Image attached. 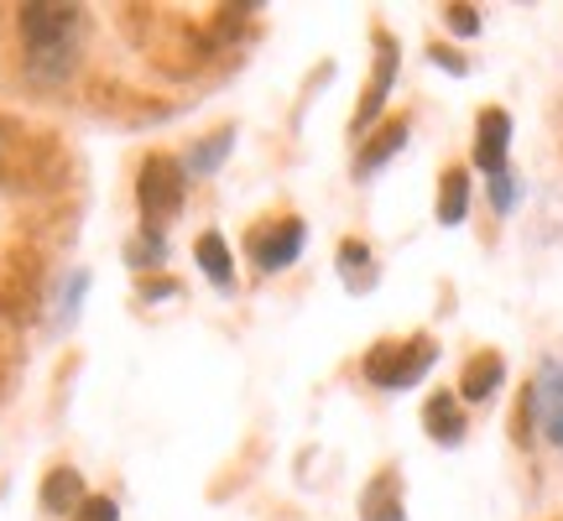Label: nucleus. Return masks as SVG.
Instances as JSON below:
<instances>
[{
	"label": "nucleus",
	"instance_id": "nucleus-1",
	"mask_svg": "<svg viewBox=\"0 0 563 521\" xmlns=\"http://www.w3.org/2000/svg\"><path fill=\"white\" fill-rule=\"evenodd\" d=\"M21 37H26V63L42 79H63L74 63V37H79V11L74 5H21Z\"/></svg>",
	"mask_w": 563,
	"mask_h": 521
},
{
	"label": "nucleus",
	"instance_id": "nucleus-2",
	"mask_svg": "<svg viewBox=\"0 0 563 521\" xmlns=\"http://www.w3.org/2000/svg\"><path fill=\"white\" fill-rule=\"evenodd\" d=\"M439 361V344L418 334V340H386L365 355V381L382 386V391H407L428 376V365Z\"/></svg>",
	"mask_w": 563,
	"mask_h": 521
},
{
	"label": "nucleus",
	"instance_id": "nucleus-3",
	"mask_svg": "<svg viewBox=\"0 0 563 521\" xmlns=\"http://www.w3.org/2000/svg\"><path fill=\"white\" fill-rule=\"evenodd\" d=\"M183 162L173 157H146L141 162V178H136V199H141V220L146 230H162L167 220H178L183 209Z\"/></svg>",
	"mask_w": 563,
	"mask_h": 521
},
{
	"label": "nucleus",
	"instance_id": "nucleus-4",
	"mask_svg": "<svg viewBox=\"0 0 563 521\" xmlns=\"http://www.w3.org/2000/svg\"><path fill=\"white\" fill-rule=\"evenodd\" d=\"M302 251V224L298 220H272L262 224L256 235H251V260L262 266V271H282V266H292Z\"/></svg>",
	"mask_w": 563,
	"mask_h": 521
},
{
	"label": "nucleus",
	"instance_id": "nucleus-5",
	"mask_svg": "<svg viewBox=\"0 0 563 521\" xmlns=\"http://www.w3.org/2000/svg\"><path fill=\"white\" fill-rule=\"evenodd\" d=\"M506 146H511V115L506 110H485L481 115V136H475V167L481 173H506Z\"/></svg>",
	"mask_w": 563,
	"mask_h": 521
},
{
	"label": "nucleus",
	"instance_id": "nucleus-6",
	"mask_svg": "<svg viewBox=\"0 0 563 521\" xmlns=\"http://www.w3.org/2000/svg\"><path fill=\"white\" fill-rule=\"evenodd\" d=\"M532 401H538V422H543V433L563 448V365H548L543 381H538V391H532Z\"/></svg>",
	"mask_w": 563,
	"mask_h": 521
},
{
	"label": "nucleus",
	"instance_id": "nucleus-7",
	"mask_svg": "<svg viewBox=\"0 0 563 521\" xmlns=\"http://www.w3.org/2000/svg\"><path fill=\"white\" fill-rule=\"evenodd\" d=\"M361 521H402V480H397L391 469L365 485V496H361Z\"/></svg>",
	"mask_w": 563,
	"mask_h": 521
},
{
	"label": "nucleus",
	"instance_id": "nucleus-8",
	"mask_svg": "<svg viewBox=\"0 0 563 521\" xmlns=\"http://www.w3.org/2000/svg\"><path fill=\"white\" fill-rule=\"evenodd\" d=\"M84 501H89V496H84L79 469L58 464V469H53V475L42 480V511H53V517H68V511H79Z\"/></svg>",
	"mask_w": 563,
	"mask_h": 521
},
{
	"label": "nucleus",
	"instance_id": "nucleus-9",
	"mask_svg": "<svg viewBox=\"0 0 563 521\" xmlns=\"http://www.w3.org/2000/svg\"><path fill=\"white\" fill-rule=\"evenodd\" d=\"M391 79H397V53H391V42H382V58H376V79L365 84V100H361V110H355V131H361V125H371L376 115H382V104H386V89H391Z\"/></svg>",
	"mask_w": 563,
	"mask_h": 521
},
{
	"label": "nucleus",
	"instance_id": "nucleus-10",
	"mask_svg": "<svg viewBox=\"0 0 563 521\" xmlns=\"http://www.w3.org/2000/svg\"><path fill=\"white\" fill-rule=\"evenodd\" d=\"M422 428L433 433V443H460V439H464V412H460V401L449 397V391H439V397L422 407Z\"/></svg>",
	"mask_w": 563,
	"mask_h": 521
},
{
	"label": "nucleus",
	"instance_id": "nucleus-11",
	"mask_svg": "<svg viewBox=\"0 0 563 521\" xmlns=\"http://www.w3.org/2000/svg\"><path fill=\"white\" fill-rule=\"evenodd\" d=\"M501 376H506V365H501V355H475V361L464 365V376H460V397L464 401H485L496 386H501Z\"/></svg>",
	"mask_w": 563,
	"mask_h": 521
},
{
	"label": "nucleus",
	"instance_id": "nucleus-12",
	"mask_svg": "<svg viewBox=\"0 0 563 521\" xmlns=\"http://www.w3.org/2000/svg\"><path fill=\"white\" fill-rule=\"evenodd\" d=\"M464 209H470V178H464V167H449L439 182V220L443 224H460Z\"/></svg>",
	"mask_w": 563,
	"mask_h": 521
},
{
	"label": "nucleus",
	"instance_id": "nucleus-13",
	"mask_svg": "<svg viewBox=\"0 0 563 521\" xmlns=\"http://www.w3.org/2000/svg\"><path fill=\"white\" fill-rule=\"evenodd\" d=\"M199 266L203 277L214 281V287H230V277H235V266H230V245H224V235H199Z\"/></svg>",
	"mask_w": 563,
	"mask_h": 521
},
{
	"label": "nucleus",
	"instance_id": "nucleus-14",
	"mask_svg": "<svg viewBox=\"0 0 563 521\" xmlns=\"http://www.w3.org/2000/svg\"><path fill=\"white\" fill-rule=\"evenodd\" d=\"M402 141H407V121H391V125L382 131V136H376V141H371V146L361 152L355 173H361V178H371V173H376V167H382V162L391 157V152H402Z\"/></svg>",
	"mask_w": 563,
	"mask_h": 521
},
{
	"label": "nucleus",
	"instance_id": "nucleus-15",
	"mask_svg": "<svg viewBox=\"0 0 563 521\" xmlns=\"http://www.w3.org/2000/svg\"><path fill=\"white\" fill-rule=\"evenodd\" d=\"M230 141H235V131H214V136L203 141V146H194V152H188V173H214V167H220L224 162V152H230Z\"/></svg>",
	"mask_w": 563,
	"mask_h": 521
},
{
	"label": "nucleus",
	"instance_id": "nucleus-16",
	"mask_svg": "<svg viewBox=\"0 0 563 521\" xmlns=\"http://www.w3.org/2000/svg\"><path fill=\"white\" fill-rule=\"evenodd\" d=\"M340 260H344V277H350V287L361 292V287H365L361 266H365V271H371V251H365L361 241H344V245H340Z\"/></svg>",
	"mask_w": 563,
	"mask_h": 521
},
{
	"label": "nucleus",
	"instance_id": "nucleus-17",
	"mask_svg": "<svg viewBox=\"0 0 563 521\" xmlns=\"http://www.w3.org/2000/svg\"><path fill=\"white\" fill-rule=\"evenodd\" d=\"M167 256V245H162L157 230H146L136 245H131V266H157V260Z\"/></svg>",
	"mask_w": 563,
	"mask_h": 521
},
{
	"label": "nucleus",
	"instance_id": "nucleus-18",
	"mask_svg": "<svg viewBox=\"0 0 563 521\" xmlns=\"http://www.w3.org/2000/svg\"><path fill=\"white\" fill-rule=\"evenodd\" d=\"M74 521H121V506L110 501V496H89V501L74 511Z\"/></svg>",
	"mask_w": 563,
	"mask_h": 521
},
{
	"label": "nucleus",
	"instance_id": "nucleus-19",
	"mask_svg": "<svg viewBox=\"0 0 563 521\" xmlns=\"http://www.w3.org/2000/svg\"><path fill=\"white\" fill-rule=\"evenodd\" d=\"M449 26H454L460 37H475V32H481V16H475V5H449Z\"/></svg>",
	"mask_w": 563,
	"mask_h": 521
},
{
	"label": "nucleus",
	"instance_id": "nucleus-20",
	"mask_svg": "<svg viewBox=\"0 0 563 521\" xmlns=\"http://www.w3.org/2000/svg\"><path fill=\"white\" fill-rule=\"evenodd\" d=\"M490 199H496V209H511V203H517V188H511V173H496V178H490Z\"/></svg>",
	"mask_w": 563,
	"mask_h": 521
}]
</instances>
